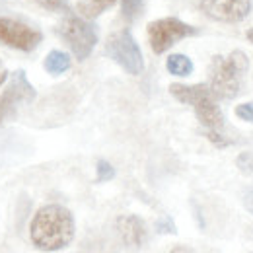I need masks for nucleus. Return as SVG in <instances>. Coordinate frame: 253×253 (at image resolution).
I'll return each instance as SVG.
<instances>
[{
    "label": "nucleus",
    "instance_id": "1",
    "mask_svg": "<svg viewBox=\"0 0 253 253\" xmlns=\"http://www.w3.org/2000/svg\"><path fill=\"white\" fill-rule=\"evenodd\" d=\"M76 234V222L68 209L61 205H45L32 218L30 238L41 252H61L72 244Z\"/></svg>",
    "mask_w": 253,
    "mask_h": 253
},
{
    "label": "nucleus",
    "instance_id": "2",
    "mask_svg": "<svg viewBox=\"0 0 253 253\" xmlns=\"http://www.w3.org/2000/svg\"><path fill=\"white\" fill-rule=\"evenodd\" d=\"M250 70V59L236 49L228 55H216L209 70V88L216 99H234L242 92L244 78Z\"/></svg>",
    "mask_w": 253,
    "mask_h": 253
},
{
    "label": "nucleus",
    "instance_id": "3",
    "mask_svg": "<svg viewBox=\"0 0 253 253\" xmlns=\"http://www.w3.org/2000/svg\"><path fill=\"white\" fill-rule=\"evenodd\" d=\"M169 94L177 101L187 103L195 109L199 123L205 130H222L224 128V115L216 97L211 92L209 84H171Z\"/></svg>",
    "mask_w": 253,
    "mask_h": 253
},
{
    "label": "nucleus",
    "instance_id": "4",
    "mask_svg": "<svg viewBox=\"0 0 253 253\" xmlns=\"http://www.w3.org/2000/svg\"><path fill=\"white\" fill-rule=\"evenodd\" d=\"M59 35L63 37V41L70 47L72 55L78 61H86L97 45L95 24L78 16H66L59 26Z\"/></svg>",
    "mask_w": 253,
    "mask_h": 253
},
{
    "label": "nucleus",
    "instance_id": "5",
    "mask_svg": "<svg viewBox=\"0 0 253 253\" xmlns=\"http://www.w3.org/2000/svg\"><path fill=\"white\" fill-rule=\"evenodd\" d=\"M105 55L132 76H138L144 70V59H142L140 47L134 41L130 30L113 33L105 43Z\"/></svg>",
    "mask_w": 253,
    "mask_h": 253
},
{
    "label": "nucleus",
    "instance_id": "6",
    "mask_svg": "<svg viewBox=\"0 0 253 253\" xmlns=\"http://www.w3.org/2000/svg\"><path fill=\"white\" fill-rule=\"evenodd\" d=\"M197 33H199L197 28H193L191 24H185L177 18H162V20H154L148 24V41L156 55L166 53L177 41L197 35Z\"/></svg>",
    "mask_w": 253,
    "mask_h": 253
},
{
    "label": "nucleus",
    "instance_id": "7",
    "mask_svg": "<svg viewBox=\"0 0 253 253\" xmlns=\"http://www.w3.org/2000/svg\"><path fill=\"white\" fill-rule=\"evenodd\" d=\"M43 35L33 26L14 20V18H4L0 16V43L18 51H33L41 43Z\"/></svg>",
    "mask_w": 253,
    "mask_h": 253
},
{
    "label": "nucleus",
    "instance_id": "8",
    "mask_svg": "<svg viewBox=\"0 0 253 253\" xmlns=\"http://www.w3.org/2000/svg\"><path fill=\"white\" fill-rule=\"evenodd\" d=\"M253 0H201V12L222 24H240L250 16Z\"/></svg>",
    "mask_w": 253,
    "mask_h": 253
},
{
    "label": "nucleus",
    "instance_id": "9",
    "mask_svg": "<svg viewBox=\"0 0 253 253\" xmlns=\"http://www.w3.org/2000/svg\"><path fill=\"white\" fill-rule=\"evenodd\" d=\"M35 97V90L30 84L28 76L24 70H16L12 80H10V86L4 94L0 95V125L4 123V119H8L18 105L22 103H28Z\"/></svg>",
    "mask_w": 253,
    "mask_h": 253
},
{
    "label": "nucleus",
    "instance_id": "10",
    "mask_svg": "<svg viewBox=\"0 0 253 253\" xmlns=\"http://www.w3.org/2000/svg\"><path fill=\"white\" fill-rule=\"evenodd\" d=\"M115 230L121 238V242L126 248H140L146 238H148V230H146V222L136 214H123L117 216L115 220Z\"/></svg>",
    "mask_w": 253,
    "mask_h": 253
},
{
    "label": "nucleus",
    "instance_id": "11",
    "mask_svg": "<svg viewBox=\"0 0 253 253\" xmlns=\"http://www.w3.org/2000/svg\"><path fill=\"white\" fill-rule=\"evenodd\" d=\"M115 4H117V0H80L78 2V12L82 14V18L94 20Z\"/></svg>",
    "mask_w": 253,
    "mask_h": 253
},
{
    "label": "nucleus",
    "instance_id": "12",
    "mask_svg": "<svg viewBox=\"0 0 253 253\" xmlns=\"http://www.w3.org/2000/svg\"><path fill=\"white\" fill-rule=\"evenodd\" d=\"M166 68L169 74L173 76H179V78H185L193 72V61H191L187 55H181V53H173L168 57L166 61Z\"/></svg>",
    "mask_w": 253,
    "mask_h": 253
},
{
    "label": "nucleus",
    "instance_id": "13",
    "mask_svg": "<svg viewBox=\"0 0 253 253\" xmlns=\"http://www.w3.org/2000/svg\"><path fill=\"white\" fill-rule=\"evenodd\" d=\"M43 66H45V70H47L49 74L59 76V74H63V72H66V70L70 68V57H68L64 51H51V53L45 57Z\"/></svg>",
    "mask_w": 253,
    "mask_h": 253
},
{
    "label": "nucleus",
    "instance_id": "14",
    "mask_svg": "<svg viewBox=\"0 0 253 253\" xmlns=\"http://www.w3.org/2000/svg\"><path fill=\"white\" fill-rule=\"evenodd\" d=\"M142 2L144 0H121V12H123V18L125 20H134L140 10H142Z\"/></svg>",
    "mask_w": 253,
    "mask_h": 253
},
{
    "label": "nucleus",
    "instance_id": "15",
    "mask_svg": "<svg viewBox=\"0 0 253 253\" xmlns=\"http://www.w3.org/2000/svg\"><path fill=\"white\" fill-rule=\"evenodd\" d=\"M236 166L242 173L253 175V150H246L236 158Z\"/></svg>",
    "mask_w": 253,
    "mask_h": 253
},
{
    "label": "nucleus",
    "instance_id": "16",
    "mask_svg": "<svg viewBox=\"0 0 253 253\" xmlns=\"http://www.w3.org/2000/svg\"><path fill=\"white\" fill-rule=\"evenodd\" d=\"M95 171H97V181H109L115 177V168L107 160H99L95 166Z\"/></svg>",
    "mask_w": 253,
    "mask_h": 253
},
{
    "label": "nucleus",
    "instance_id": "17",
    "mask_svg": "<svg viewBox=\"0 0 253 253\" xmlns=\"http://www.w3.org/2000/svg\"><path fill=\"white\" fill-rule=\"evenodd\" d=\"M154 230L158 234H177V228H175V222L171 216H162L154 222Z\"/></svg>",
    "mask_w": 253,
    "mask_h": 253
},
{
    "label": "nucleus",
    "instance_id": "18",
    "mask_svg": "<svg viewBox=\"0 0 253 253\" xmlns=\"http://www.w3.org/2000/svg\"><path fill=\"white\" fill-rule=\"evenodd\" d=\"M234 113H236L238 119H242L246 123H253V101H246V103L236 105Z\"/></svg>",
    "mask_w": 253,
    "mask_h": 253
},
{
    "label": "nucleus",
    "instance_id": "19",
    "mask_svg": "<svg viewBox=\"0 0 253 253\" xmlns=\"http://www.w3.org/2000/svg\"><path fill=\"white\" fill-rule=\"evenodd\" d=\"M207 138H209L214 146H218V148H226L228 144H232V140H230L222 130H207Z\"/></svg>",
    "mask_w": 253,
    "mask_h": 253
},
{
    "label": "nucleus",
    "instance_id": "20",
    "mask_svg": "<svg viewBox=\"0 0 253 253\" xmlns=\"http://www.w3.org/2000/svg\"><path fill=\"white\" fill-rule=\"evenodd\" d=\"M43 4L49 10H66V2L64 0H43Z\"/></svg>",
    "mask_w": 253,
    "mask_h": 253
},
{
    "label": "nucleus",
    "instance_id": "21",
    "mask_svg": "<svg viewBox=\"0 0 253 253\" xmlns=\"http://www.w3.org/2000/svg\"><path fill=\"white\" fill-rule=\"evenodd\" d=\"M244 207H246V211H248L250 214H253V189L246 195V199H244Z\"/></svg>",
    "mask_w": 253,
    "mask_h": 253
},
{
    "label": "nucleus",
    "instance_id": "22",
    "mask_svg": "<svg viewBox=\"0 0 253 253\" xmlns=\"http://www.w3.org/2000/svg\"><path fill=\"white\" fill-rule=\"evenodd\" d=\"M6 78H8V70H6V66H4V63L0 61V86L6 82Z\"/></svg>",
    "mask_w": 253,
    "mask_h": 253
},
{
    "label": "nucleus",
    "instance_id": "23",
    "mask_svg": "<svg viewBox=\"0 0 253 253\" xmlns=\"http://www.w3.org/2000/svg\"><path fill=\"white\" fill-rule=\"evenodd\" d=\"M168 253H193L189 248H183V246H177V248H173V250H169Z\"/></svg>",
    "mask_w": 253,
    "mask_h": 253
},
{
    "label": "nucleus",
    "instance_id": "24",
    "mask_svg": "<svg viewBox=\"0 0 253 253\" xmlns=\"http://www.w3.org/2000/svg\"><path fill=\"white\" fill-rule=\"evenodd\" d=\"M246 37H248V41H250V43L253 45V28L250 30V32H248V35H246Z\"/></svg>",
    "mask_w": 253,
    "mask_h": 253
}]
</instances>
